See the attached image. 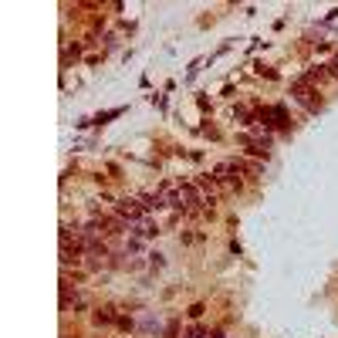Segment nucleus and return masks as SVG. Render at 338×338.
Returning a JSON list of instances; mask_svg holds the SVG:
<instances>
[{
	"instance_id": "obj_3",
	"label": "nucleus",
	"mask_w": 338,
	"mask_h": 338,
	"mask_svg": "<svg viewBox=\"0 0 338 338\" xmlns=\"http://www.w3.org/2000/svg\"><path fill=\"white\" fill-rule=\"evenodd\" d=\"M139 203L146 206V210H162V206H166V200L159 196V193H142Z\"/></svg>"
},
{
	"instance_id": "obj_1",
	"label": "nucleus",
	"mask_w": 338,
	"mask_h": 338,
	"mask_svg": "<svg viewBox=\"0 0 338 338\" xmlns=\"http://www.w3.org/2000/svg\"><path fill=\"white\" fill-rule=\"evenodd\" d=\"M115 213H118L122 220H142L146 206H142L139 200H118V203H115Z\"/></svg>"
},
{
	"instance_id": "obj_4",
	"label": "nucleus",
	"mask_w": 338,
	"mask_h": 338,
	"mask_svg": "<svg viewBox=\"0 0 338 338\" xmlns=\"http://www.w3.org/2000/svg\"><path fill=\"white\" fill-rule=\"evenodd\" d=\"M112 318H115V314H112V308H102L98 314H95V322H98V324H108Z\"/></svg>"
},
{
	"instance_id": "obj_2",
	"label": "nucleus",
	"mask_w": 338,
	"mask_h": 338,
	"mask_svg": "<svg viewBox=\"0 0 338 338\" xmlns=\"http://www.w3.org/2000/svg\"><path fill=\"white\" fill-rule=\"evenodd\" d=\"M294 95H298V102H301L304 108H311V112L318 108V98H314V92H311L304 82H294Z\"/></svg>"
},
{
	"instance_id": "obj_5",
	"label": "nucleus",
	"mask_w": 338,
	"mask_h": 338,
	"mask_svg": "<svg viewBox=\"0 0 338 338\" xmlns=\"http://www.w3.org/2000/svg\"><path fill=\"white\" fill-rule=\"evenodd\" d=\"M332 74L338 78V54H335V61H332Z\"/></svg>"
}]
</instances>
